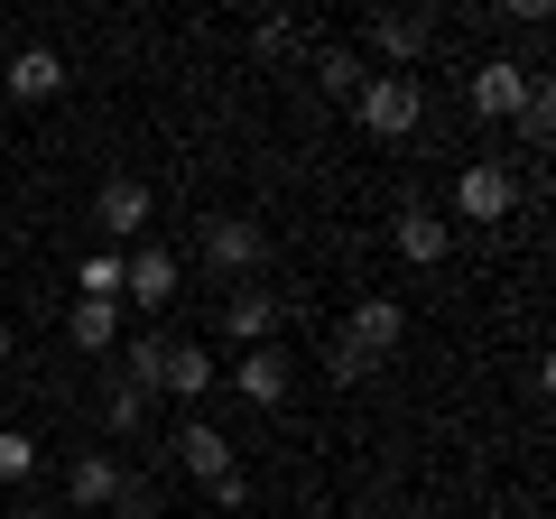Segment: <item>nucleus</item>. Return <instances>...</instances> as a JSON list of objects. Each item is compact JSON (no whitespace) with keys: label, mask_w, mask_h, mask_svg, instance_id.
<instances>
[{"label":"nucleus","mask_w":556,"mask_h":519,"mask_svg":"<svg viewBox=\"0 0 556 519\" xmlns=\"http://www.w3.org/2000/svg\"><path fill=\"white\" fill-rule=\"evenodd\" d=\"M362 75H371V65H362V47H343V38L316 47V93H325V102H353Z\"/></svg>","instance_id":"f3484780"},{"label":"nucleus","mask_w":556,"mask_h":519,"mask_svg":"<svg viewBox=\"0 0 556 519\" xmlns=\"http://www.w3.org/2000/svg\"><path fill=\"white\" fill-rule=\"evenodd\" d=\"M343 343H353V353H371V362H390L399 343H408V306H399V298H353Z\"/></svg>","instance_id":"9d476101"},{"label":"nucleus","mask_w":556,"mask_h":519,"mask_svg":"<svg viewBox=\"0 0 556 519\" xmlns=\"http://www.w3.org/2000/svg\"><path fill=\"white\" fill-rule=\"evenodd\" d=\"M149 408H159V390H139V380H112V390H102V427H112V436H139Z\"/></svg>","instance_id":"a211bd4d"},{"label":"nucleus","mask_w":556,"mask_h":519,"mask_svg":"<svg viewBox=\"0 0 556 519\" xmlns=\"http://www.w3.org/2000/svg\"><path fill=\"white\" fill-rule=\"evenodd\" d=\"M159 362H167V334H130V353H121V380L159 390Z\"/></svg>","instance_id":"412c9836"},{"label":"nucleus","mask_w":556,"mask_h":519,"mask_svg":"<svg viewBox=\"0 0 556 519\" xmlns=\"http://www.w3.org/2000/svg\"><path fill=\"white\" fill-rule=\"evenodd\" d=\"M529 75H538V65H519V56H482L473 75H464V102H473V121H519V102H529Z\"/></svg>","instance_id":"0eeeda50"},{"label":"nucleus","mask_w":556,"mask_h":519,"mask_svg":"<svg viewBox=\"0 0 556 519\" xmlns=\"http://www.w3.org/2000/svg\"><path fill=\"white\" fill-rule=\"evenodd\" d=\"M214 380H223V362L204 353V343H167V362H159V390H167V400L204 408V400H214Z\"/></svg>","instance_id":"f8f14e48"},{"label":"nucleus","mask_w":556,"mask_h":519,"mask_svg":"<svg viewBox=\"0 0 556 519\" xmlns=\"http://www.w3.org/2000/svg\"><path fill=\"white\" fill-rule=\"evenodd\" d=\"M260 260H269V232H260L251 214H214V223H204V269H223V279L251 288Z\"/></svg>","instance_id":"6e6552de"},{"label":"nucleus","mask_w":556,"mask_h":519,"mask_svg":"<svg viewBox=\"0 0 556 519\" xmlns=\"http://www.w3.org/2000/svg\"><path fill=\"white\" fill-rule=\"evenodd\" d=\"M510 130H519L529 149H547V140H556V84H547V75H529V102H519Z\"/></svg>","instance_id":"aec40b11"},{"label":"nucleus","mask_w":556,"mask_h":519,"mask_svg":"<svg viewBox=\"0 0 556 519\" xmlns=\"http://www.w3.org/2000/svg\"><path fill=\"white\" fill-rule=\"evenodd\" d=\"M75 288H84V298H102V306H121V251H93L75 269Z\"/></svg>","instance_id":"5701e85b"},{"label":"nucleus","mask_w":556,"mask_h":519,"mask_svg":"<svg viewBox=\"0 0 556 519\" xmlns=\"http://www.w3.org/2000/svg\"><path fill=\"white\" fill-rule=\"evenodd\" d=\"M75 519H84V510H75Z\"/></svg>","instance_id":"c85d7f7f"},{"label":"nucleus","mask_w":556,"mask_h":519,"mask_svg":"<svg viewBox=\"0 0 556 519\" xmlns=\"http://www.w3.org/2000/svg\"><path fill=\"white\" fill-rule=\"evenodd\" d=\"M223 325H232V343L251 353V343H269V334H278V298H269V288H232Z\"/></svg>","instance_id":"2eb2a0df"},{"label":"nucleus","mask_w":556,"mask_h":519,"mask_svg":"<svg viewBox=\"0 0 556 519\" xmlns=\"http://www.w3.org/2000/svg\"><path fill=\"white\" fill-rule=\"evenodd\" d=\"M149 214H159V195H149L139 177H102V186H93V232H102V251L149 241Z\"/></svg>","instance_id":"7ed1b4c3"},{"label":"nucleus","mask_w":556,"mask_h":519,"mask_svg":"<svg viewBox=\"0 0 556 519\" xmlns=\"http://www.w3.org/2000/svg\"><path fill=\"white\" fill-rule=\"evenodd\" d=\"M223 380H232L251 408H288V380H298V371H288V353H278V343H251V353H241Z\"/></svg>","instance_id":"9b49d317"},{"label":"nucleus","mask_w":556,"mask_h":519,"mask_svg":"<svg viewBox=\"0 0 556 519\" xmlns=\"http://www.w3.org/2000/svg\"><path fill=\"white\" fill-rule=\"evenodd\" d=\"M167 464H177L186 482H204V492H214L223 473H241V455H232V436H223V427L204 418V408H195V418H177V436H167Z\"/></svg>","instance_id":"20e7f679"},{"label":"nucleus","mask_w":556,"mask_h":519,"mask_svg":"<svg viewBox=\"0 0 556 519\" xmlns=\"http://www.w3.org/2000/svg\"><path fill=\"white\" fill-rule=\"evenodd\" d=\"M362 47H371V75H417L427 47H437V10H371L362 20Z\"/></svg>","instance_id":"f03ea898"},{"label":"nucleus","mask_w":556,"mask_h":519,"mask_svg":"<svg viewBox=\"0 0 556 519\" xmlns=\"http://www.w3.org/2000/svg\"><path fill=\"white\" fill-rule=\"evenodd\" d=\"M371 371H380V362H371V353H353V343L334 334V380H343V390H353V380H371Z\"/></svg>","instance_id":"393cba45"},{"label":"nucleus","mask_w":556,"mask_h":519,"mask_svg":"<svg viewBox=\"0 0 556 519\" xmlns=\"http://www.w3.org/2000/svg\"><path fill=\"white\" fill-rule=\"evenodd\" d=\"M177 288H186V260L167 241H130L121 251V298L130 306H177Z\"/></svg>","instance_id":"423d86ee"},{"label":"nucleus","mask_w":556,"mask_h":519,"mask_svg":"<svg viewBox=\"0 0 556 519\" xmlns=\"http://www.w3.org/2000/svg\"><path fill=\"white\" fill-rule=\"evenodd\" d=\"M353 121L371 140H417V130H427V75H362Z\"/></svg>","instance_id":"f257e3e1"},{"label":"nucleus","mask_w":556,"mask_h":519,"mask_svg":"<svg viewBox=\"0 0 556 519\" xmlns=\"http://www.w3.org/2000/svg\"><path fill=\"white\" fill-rule=\"evenodd\" d=\"M0 84H10V102H56L65 93V56L56 47H20V56L0 65Z\"/></svg>","instance_id":"ddd939ff"},{"label":"nucleus","mask_w":556,"mask_h":519,"mask_svg":"<svg viewBox=\"0 0 556 519\" xmlns=\"http://www.w3.org/2000/svg\"><path fill=\"white\" fill-rule=\"evenodd\" d=\"M112 519H159V473H121V492H112Z\"/></svg>","instance_id":"4be33fe9"},{"label":"nucleus","mask_w":556,"mask_h":519,"mask_svg":"<svg viewBox=\"0 0 556 519\" xmlns=\"http://www.w3.org/2000/svg\"><path fill=\"white\" fill-rule=\"evenodd\" d=\"M10 519H56V510H10Z\"/></svg>","instance_id":"cd10ccee"},{"label":"nucleus","mask_w":556,"mask_h":519,"mask_svg":"<svg viewBox=\"0 0 556 519\" xmlns=\"http://www.w3.org/2000/svg\"><path fill=\"white\" fill-rule=\"evenodd\" d=\"M251 47H260L269 65H288V56L306 47V20H298V10H260V20H251Z\"/></svg>","instance_id":"6ab92c4d"},{"label":"nucleus","mask_w":556,"mask_h":519,"mask_svg":"<svg viewBox=\"0 0 556 519\" xmlns=\"http://www.w3.org/2000/svg\"><path fill=\"white\" fill-rule=\"evenodd\" d=\"M390 241H399V260H408V269H437V260L455 251V223H445L427 195H408V204L390 214Z\"/></svg>","instance_id":"1a4fd4ad"},{"label":"nucleus","mask_w":556,"mask_h":519,"mask_svg":"<svg viewBox=\"0 0 556 519\" xmlns=\"http://www.w3.org/2000/svg\"><path fill=\"white\" fill-rule=\"evenodd\" d=\"M112 492H121V455H75V464H65V501H75L84 519L112 510Z\"/></svg>","instance_id":"4468645a"},{"label":"nucleus","mask_w":556,"mask_h":519,"mask_svg":"<svg viewBox=\"0 0 556 519\" xmlns=\"http://www.w3.org/2000/svg\"><path fill=\"white\" fill-rule=\"evenodd\" d=\"M510 214H519V177H510L501 159H473V167L455 177V223H482V232H501Z\"/></svg>","instance_id":"39448f33"},{"label":"nucleus","mask_w":556,"mask_h":519,"mask_svg":"<svg viewBox=\"0 0 556 519\" xmlns=\"http://www.w3.org/2000/svg\"><path fill=\"white\" fill-rule=\"evenodd\" d=\"M65 343H75V353H112V343H121V306L75 298V306H65Z\"/></svg>","instance_id":"dca6fc26"},{"label":"nucleus","mask_w":556,"mask_h":519,"mask_svg":"<svg viewBox=\"0 0 556 519\" xmlns=\"http://www.w3.org/2000/svg\"><path fill=\"white\" fill-rule=\"evenodd\" d=\"M214 510H251V473H223L214 482Z\"/></svg>","instance_id":"a878e982"},{"label":"nucleus","mask_w":556,"mask_h":519,"mask_svg":"<svg viewBox=\"0 0 556 519\" xmlns=\"http://www.w3.org/2000/svg\"><path fill=\"white\" fill-rule=\"evenodd\" d=\"M38 473V436L28 427H0V482H28Z\"/></svg>","instance_id":"b1692460"},{"label":"nucleus","mask_w":556,"mask_h":519,"mask_svg":"<svg viewBox=\"0 0 556 519\" xmlns=\"http://www.w3.org/2000/svg\"><path fill=\"white\" fill-rule=\"evenodd\" d=\"M0 371H10V316H0Z\"/></svg>","instance_id":"bb28decb"}]
</instances>
